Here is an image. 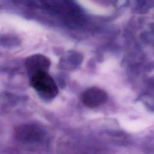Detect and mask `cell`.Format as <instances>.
<instances>
[{
  "mask_svg": "<svg viewBox=\"0 0 154 154\" xmlns=\"http://www.w3.org/2000/svg\"><path fill=\"white\" fill-rule=\"evenodd\" d=\"M108 100L106 92L102 88L92 87L86 89L81 95L83 104L89 108H96L104 104Z\"/></svg>",
  "mask_w": 154,
  "mask_h": 154,
  "instance_id": "7a4b0ae2",
  "label": "cell"
},
{
  "mask_svg": "<svg viewBox=\"0 0 154 154\" xmlns=\"http://www.w3.org/2000/svg\"><path fill=\"white\" fill-rule=\"evenodd\" d=\"M30 83L38 94L45 99L55 97L58 93V87L48 71L40 70L30 76Z\"/></svg>",
  "mask_w": 154,
  "mask_h": 154,
  "instance_id": "6da1fadb",
  "label": "cell"
},
{
  "mask_svg": "<svg viewBox=\"0 0 154 154\" xmlns=\"http://www.w3.org/2000/svg\"><path fill=\"white\" fill-rule=\"evenodd\" d=\"M50 65L51 61L48 57L38 54L29 56L25 61V66L29 76L40 70L48 71Z\"/></svg>",
  "mask_w": 154,
  "mask_h": 154,
  "instance_id": "3957f363",
  "label": "cell"
},
{
  "mask_svg": "<svg viewBox=\"0 0 154 154\" xmlns=\"http://www.w3.org/2000/svg\"><path fill=\"white\" fill-rule=\"evenodd\" d=\"M42 132L38 128L30 125H23L16 130L17 138L22 141L34 142L39 140L42 137Z\"/></svg>",
  "mask_w": 154,
  "mask_h": 154,
  "instance_id": "277c9868",
  "label": "cell"
}]
</instances>
